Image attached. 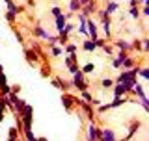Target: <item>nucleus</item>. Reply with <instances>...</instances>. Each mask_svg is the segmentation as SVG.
Returning <instances> with one entry per match:
<instances>
[{"label":"nucleus","instance_id":"a878e982","mask_svg":"<svg viewBox=\"0 0 149 141\" xmlns=\"http://www.w3.org/2000/svg\"><path fill=\"white\" fill-rule=\"evenodd\" d=\"M112 65H114V69H119L121 67V63L118 62V59H114V63H112Z\"/></svg>","mask_w":149,"mask_h":141},{"label":"nucleus","instance_id":"f8f14e48","mask_svg":"<svg viewBox=\"0 0 149 141\" xmlns=\"http://www.w3.org/2000/svg\"><path fill=\"white\" fill-rule=\"evenodd\" d=\"M80 70H82L84 74H91V73H95V65H93V63H88L86 67H84V69H80Z\"/></svg>","mask_w":149,"mask_h":141},{"label":"nucleus","instance_id":"5701e85b","mask_svg":"<svg viewBox=\"0 0 149 141\" xmlns=\"http://www.w3.org/2000/svg\"><path fill=\"white\" fill-rule=\"evenodd\" d=\"M52 54L54 56H60V54H62V48H60V46H52Z\"/></svg>","mask_w":149,"mask_h":141},{"label":"nucleus","instance_id":"a211bd4d","mask_svg":"<svg viewBox=\"0 0 149 141\" xmlns=\"http://www.w3.org/2000/svg\"><path fill=\"white\" fill-rule=\"evenodd\" d=\"M116 9H118V4H116V2L108 4V8H106V15H110V13H114Z\"/></svg>","mask_w":149,"mask_h":141},{"label":"nucleus","instance_id":"0eeeda50","mask_svg":"<svg viewBox=\"0 0 149 141\" xmlns=\"http://www.w3.org/2000/svg\"><path fill=\"white\" fill-rule=\"evenodd\" d=\"M73 100H77V98H73L71 95H63V97H62V104L65 106V110H71Z\"/></svg>","mask_w":149,"mask_h":141},{"label":"nucleus","instance_id":"20e7f679","mask_svg":"<svg viewBox=\"0 0 149 141\" xmlns=\"http://www.w3.org/2000/svg\"><path fill=\"white\" fill-rule=\"evenodd\" d=\"M130 91L134 93V95H136L140 100H143V98H147L146 97V91H143V86H140V84H136V86H134L132 89H130Z\"/></svg>","mask_w":149,"mask_h":141},{"label":"nucleus","instance_id":"412c9836","mask_svg":"<svg viewBox=\"0 0 149 141\" xmlns=\"http://www.w3.org/2000/svg\"><path fill=\"white\" fill-rule=\"evenodd\" d=\"M80 93H82V97L86 98V102H91V100H93V97L90 95V93H88V89H86V91H80Z\"/></svg>","mask_w":149,"mask_h":141},{"label":"nucleus","instance_id":"39448f33","mask_svg":"<svg viewBox=\"0 0 149 141\" xmlns=\"http://www.w3.org/2000/svg\"><path fill=\"white\" fill-rule=\"evenodd\" d=\"M65 24H67L65 15H58V17H56V30H58V32H62L63 28H65Z\"/></svg>","mask_w":149,"mask_h":141},{"label":"nucleus","instance_id":"f03ea898","mask_svg":"<svg viewBox=\"0 0 149 141\" xmlns=\"http://www.w3.org/2000/svg\"><path fill=\"white\" fill-rule=\"evenodd\" d=\"M99 141H116V132L110 128H104L99 132Z\"/></svg>","mask_w":149,"mask_h":141},{"label":"nucleus","instance_id":"7ed1b4c3","mask_svg":"<svg viewBox=\"0 0 149 141\" xmlns=\"http://www.w3.org/2000/svg\"><path fill=\"white\" fill-rule=\"evenodd\" d=\"M99 132L101 130L93 123H90V126H88V141H99Z\"/></svg>","mask_w":149,"mask_h":141},{"label":"nucleus","instance_id":"c85d7f7f","mask_svg":"<svg viewBox=\"0 0 149 141\" xmlns=\"http://www.w3.org/2000/svg\"><path fill=\"white\" fill-rule=\"evenodd\" d=\"M8 141H19V138H8Z\"/></svg>","mask_w":149,"mask_h":141},{"label":"nucleus","instance_id":"4be33fe9","mask_svg":"<svg viewBox=\"0 0 149 141\" xmlns=\"http://www.w3.org/2000/svg\"><path fill=\"white\" fill-rule=\"evenodd\" d=\"M129 13H130V17H134V19H138V17H140V13H138V9H136V8H130V9H129Z\"/></svg>","mask_w":149,"mask_h":141},{"label":"nucleus","instance_id":"9b49d317","mask_svg":"<svg viewBox=\"0 0 149 141\" xmlns=\"http://www.w3.org/2000/svg\"><path fill=\"white\" fill-rule=\"evenodd\" d=\"M36 34L39 35L41 39H49V37H50V35H49V32H45V30H43L41 26H37V28H36Z\"/></svg>","mask_w":149,"mask_h":141},{"label":"nucleus","instance_id":"6ab92c4d","mask_svg":"<svg viewBox=\"0 0 149 141\" xmlns=\"http://www.w3.org/2000/svg\"><path fill=\"white\" fill-rule=\"evenodd\" d=\"M65 52H67V54H74V52H77V45H67Z\"/></svg>","mask_w":149,"mask_h":141},{"label":"nucleus","instance_id":"ddd939ff","mask_svg":"<svg viewBox=\"0 0 149 141\" xmlns=\"http://www.w3.org/2000/svg\"><path fill=\"white\" fill-rule=\"evenodd\" d=\"M123 98H121V97H114V100H112L110 102V108H118V106H121V104H123Z\"/></svg>","mask_w":149,"mask_h":141},{"label":"nucleus","instance_id":"b1692460","mask_svg":"<svg viewBox=\"0 0 149 141\" xmlns=\"http://www.w3.org/2000/svg\"><path fill=\"white\" fill-rule=\"evenodd\" d=\"M52 15H54V17L62 15V9H60V8H52Z\"/></svg>","mask_w":149,"mask_h":141},{"label":"nucleus","instance_id":"dca6fc26","mask_svg":"<svg viewBox=\"0 0 149 141\" xmlns=\"http://www.w3.org/2000/svg\"><path fill=\"white\" fill-rule=\"evenodd\" d=\"M138 74H140V76H142L143 80H147V78H149V69H147V67H143V69H138Z\"/></svg>","mask_w":149,"mask_h":141},{"label":"nucleus","instance_id":"1a4fd4ad","mask_svg":"<svg viewBox=\"0 0 149 141\" xmlns=\"http://www.w3.org/2000/svg\"><path fill=\"white\" fill-rule=\"evenodd\" d=\"M82 48L86 50V52H93V50L97 48L95 46V43H93V41H84V45H82Z\"/></svg>","mask_w":149,"mask_h":141},{"label":"nucleus","instance_id":"2eb2a0df","mask_svg":"<svg viewBox=\"0 0 149 141\" xmlns=\"http://www.w3.org/2000/svg\"><path fill=\"white\" fill-rule=\"evenodd\" d=\"M121 67H125V69H134V62L130 58H127L123 63H121Z\"/></svg>","mask_w":149,"mask_h":141},{"label":"nucleus","instance_id":"423d86ee","mask_svg":"<svg viewBox=\"0 0 149 141\" xmlns=\"http://www.w3.org/2000/svg\"><path fill=\"white\" fill-rule=\"evenodd\" d=\"M116 46H118L121 52H127V50L130 48V43H129V41H125V39H119V41H116Z\"/></svg>","mask_w":149,"mask_h":141},{"label":"nucleus","instance_id":"cd10ccee","mask_svg":"<svg viewBox=\"0 0 149 141\" xmlns=\"http://www.w3.org/2000/svg\"><path fill=\"white\" fill-rule=\"evenodd\" d=\"M80 4H90V0H78Z\"/></svg>","mask_w":149,"mask_h":141},{"label":"nucleus","instance_id":"4468645a","mask_svg":"<svg viewBox=\"0 0 149 141\" xmlns=\"http://www.w3.org/2000/svg\"><path fill=\"white\" fill-rule=\"evenodd\" d=\"M4 86H8V84H6V76H4V67L0 65V89H2Z\"/></svg>","mask_w":149,"mask_h":141},{"label":"nucleus","instance_id":"f3484780","mask_svg":"<svg viewBox=\"0 0 149 141\" xmlns=\"http://www.w3.org/2000/svg\"><path fill=\"white\" fill-rule=\"evenodd\" d=\"M101 84H102V87H104V89H108V87H112V86H114V80H110V78H104Z\"/></svg>","mask_w":149,"mask_h":141},{"label":"nucleus","instance_id":"bb28decb","mask_svg":"<svg viewBox=\"0 0 149 141\" xmlns=\"http://www.w3.org/2000/svg\"><path fill=\"white\" fill-rule=\"evenodd\" d=\"M4 121V110H0V123Z\"/></svg>","mask_w":149,"mask_h":141},{"label":"nucleus","instance_id":"c756f323","mask_svg":"<svg viewBox=\"0 0 149 141\" xmlns=\"http://www.w3.org/2000/svg\"><path fill=\"white\" fill-rule=\"evenodd\" d=\"M37 141H47V138H37Z\"/></svg>","mask_w":149,"mask_h":141},{"label":"nucleus","instance_id":"f257e3e1","mask_svg":"<svg viewBox=\"0 0 149 141\" xmlns=\"http://www.w3.org/2000/svg\"><path fill=\"white\" fill-rule=\"evenodd\" d=\"M73 86L77 87L78 91H86V89H88V84H86V80H84V73L80 69L73 74Z\"/></svg>","mask_w":149,"mask_h":141},{"label":"nucleus","instance_id":"aec40b11","mask_svg":"<svg viewBox=\"0 0 149 141\" xmlns=\"http://www.w3.org/2000/svg\"><path fill=\"white\" fill-rule=\"evenodd\" d=\"M116 59H118L119 63H123L125 59H127V52H119V54H118V58H116Z\"/></svg>","mask_w":149,"mask_h":141},{"label":"nucleus","instance_id":"9d476101","mask_svg":"<svg viewBox=\"0 0 149 141\" xmlns=\"http://www.w3.org/2000/svg\"><path fill=\"white\" fill-rule=\"evenodd\" d=\"M24 54H26V59H28L30 63H36V62H37V56H36L34 50H26Z\"/></svg>","mask_w":149,"mask_h":141},{"label":"nucleus","instance_id":"393cba45","mask_svg":"<svg viewBox=\"0 0 149 141\" xmlns=\"http://www.w3.org/2000/svg\"><path fill=\"white\" fill-rule=\"evenodd\" d=\"M6 17H8V21H9V22L15 21V13H9V11H8V15H6Z\"/></svg>","mask_w":149,"mask_h":141},{"label":"nucleus","instance_id":"6e6552de","mask_svg":"<svg viewBox=\"0 0 149 141\" xmlns=\"http://www.w3.org/2000/svg\"><path fill=\"white\" fill-rule=\"evenodd\" d=\"M69 9H71V13H77V11L82 9V4L78 2V0H71V2H69Z\"/></svg>","mask_w":149,"mask_h":141}]
</instances>
